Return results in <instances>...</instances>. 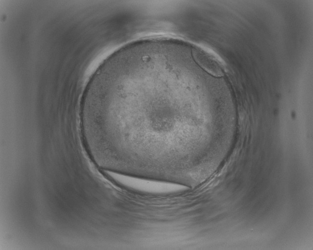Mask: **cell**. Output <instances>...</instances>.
I'll return each mask as SVG.
<instances>
[{
	"mask_svg": "<svg viewBox=\"0 0 313 250\" xmlns=\"http://www.w3.org/2000/svg\"><path fill=\"white\" fill-rule=\"evenodd\" d=\"M197 58L200 64L210 74L217 77L223 75L220 62L211 54L201 50L197 52Z\"/></svg>",
	"mask_w": 313,
	"mask_h": 250,
	"instance_id": "1",
	"label": "cell"
}]
</instances>
